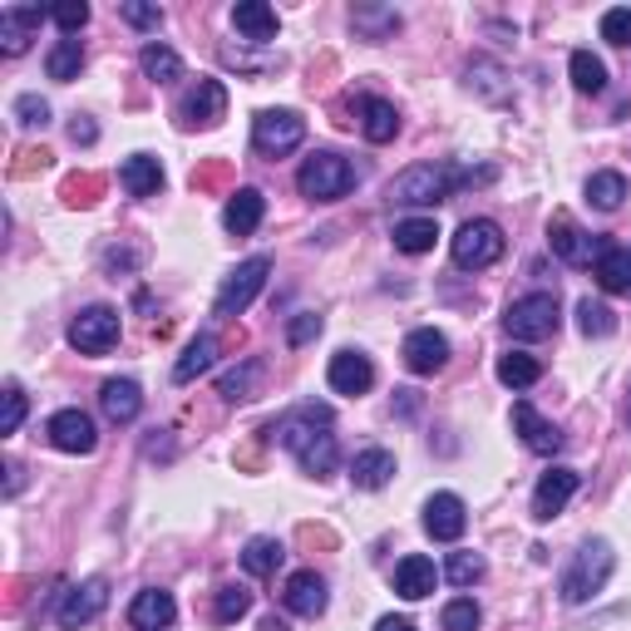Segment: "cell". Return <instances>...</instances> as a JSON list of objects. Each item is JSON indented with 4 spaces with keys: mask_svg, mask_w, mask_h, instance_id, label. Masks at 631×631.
<instances>
[{
    "mask_svg": "<svg viewBox=\"0 0 631 631\" xmlns=\"http://www.w3.org/2000/svg\"><path fill=\"white\" fill-rule=\"evenodd\" d=\"M267 434L302 459L306 474H316V479L336 474L341 454H336V434H331V410L326 405H302L296 415H286V420L272 424Z\"/></svg>",
    "mask_w": 631,
    "mask_h": 631,
    "instance_id": "1",
    "label": "cell"
},
{
    "mask_svg": "<svg viewBox=\"0 0 631 631\" xmlns=\"http://www.w3.org/2000/svg\"><path fill=\"white\" fill-rule=\"evenodd\" d=\"M489 178L493 168L474 174V168H450V164H415L390 183V203H400V208H434V203H444L464 183H489Z\"/></svg>",
    "mask_w": 631,
    "mask_h": 631,
    "instance_id": "2",
    "label": "cell"
},
{
    "mask_svg": "<svg viewBox=\"0 0 631 631\" xmlns=\"http://www.w3.org/2000/svg\"><path fill=\"white\" fill-rule=\"evenodd\" d=\"M612 568H617L612 543H602V538H592V543H582L578 553H572L568 572H562V582H558L562 602H568V607H582L592 592H602V588H607V578H612Z\"/></svg>",
    "mask_w": 631,
    "mask_h": 631,
    "instance_id": "3",
    "label": "cell"
},
{
    "mask_svg": "<svg viewBox=\"0 0 631 631\" xmlns=\"http://www.w3.org/2000/svg\"><path fill=\"white\" fill-rule=\"evenodd\" d=\"M296 188L312 203H336L355 188V168L341 154H312L302 164V174H296Z\"/></svg>",
    "mask_w": 631,
    "mask_h": 631,
    "instance_id": "4",
    "label": "cell"
},
{
    "mask_svg": "<svg viewBox=\"0 0 631 631\" xmlns=\"http://www.w3.org/2000/svg\"><path fill=\"white\" fill-rule=\"evenodd\" d=\"M503 227L489 223V217H469L464 227L454 233V267L464 272H479V267H493L503 257Z\"/></svg>",
    "mask_w": 631,
    "mask_h": 631,
    "instance_id": "5",
    "label": "cell"
},
{
    "mask_svg": "<svg viewBox=\"0 0 631 631\" xmlns=\"http://www.w3.org/2000/svg\"><path fill=\"white\" fill-rule=\"evenodd\" d=\"M503 331L513 341H548L558 331V296L553 292H528L519 302L509 306L503 316Z\"/></svg>",
    "mask_w": 631,
    "mask_h": 631,
    "instance_id": "6",
    "label": "cell"
},
{
    "mask_svg": "<svg viewBox=\"0 0 631 631\" xmlns=\"http://www.w3.org/2000/svg\"><path fill=\"white\" fill-rule=\"evenodd\" d=\"M302 139H306V119L296 109H262L252 119V144L267 158L292 154V148H302Z\"/></svg>",
    "mask_w": 631,
    "mask_h": 631,
    "instance_id": "7",
    "label": "cell"
},
{
    "mask_svg": "<svg viewBox=\"0 0 631 631\" xmlns=\"http://www.w3.org/2000/svg\"><path fill=\"white\" fill-rule=\"evenodd\" d=\"M119 341V312L114 306H89L70 321V346L79 355H105Z\"/></svg>",
    "mask_w": 631,
    "mask_h": 631,
    "instance_id": "8",
    "label": "cell"
},
{
    "mask_svg": "<svg viewBox=\"0 0 631 631\" xmlns=\"http://www.w3.org/2000/svg\"><path fill=\"white\" fill-rule=\"evenodd\" d=\"M267 272H272V262H267V257L243 262V267H237L233 277L223 282V292H217V316H243L247 306L257 302L262 286H267Z\"/></svg>",
    "mask_w": 631,
    "mask_h": 631,
    "instance_id": "9",
    "label": "cell"
},
{
    "mask_svg": "<svg viewBox=\"0 0 631 631\" xmlns=\"http://www.w3.org/2000/svg\"><path fill=\"white\" fill-rule=\"evenodd\" d=\"M223 114H227V89H223V79H198V85L183 95L178 124H183V129H213Z\"/></svg>",
    "mask_w": 631,
    "mask_h": 631,
    "instance_id": "10",
    "label": "cell"
},
{
    "mask_svg": "<svg viewBox=\"0 0 631 631\" xmlns=\"http://www.w3.org/2000/svg\"><path fill=\"white\" fill-rule=\"evenodd\" d=\"M105 607H109V582L105 578H89V582H79V588H70V592L60 597V612H55V617H60L65 631H79V627L95 622Z\"/></svg>",
    "mask_w": 631,
    "mask_h": 631,
    "instance_id": "11",
    "label": "cell"
},
{
    "mask_svg": "<svg viewBox=\"0 0 631 631\" xmlns=\"http://www.w3.org/2000/svg\"><path fill=\"white\" fill-rule=\"evenodd\" d=\"M45 434H50V444L60 454H95V444H99L95 420H89L85 410H60V415H50Z\"/></svg>",
    "mask_w": 631,
    "mask_h": 631,
    "instance_id": "12",
    "label": "cell"
},
{
    "mask_svg": "<svg viewBox=\"0 0 631 631\" xmlns=\"http://www.w3.org/2000/svg\"><path fill=\"white\" fill-rule=\"evenodd\" d=\"M469 528V509L459 493H434L430 503H424V533L434 538V543H459Z\"/></svg>",
    "mask_w": 631,
    "mask_h": 631,
    "instance_id": "13",
    "label": "cell"
},
{
    "mask_svg": "<svg viewBox=\"0 0 631 631\" xmlns=\"http://www.w3.org/2000/svg\"><path fill=\"white\" fill-rule=\"evenodd\" d=\"M548 243H553V257H562L568 267H588V262L602 252L607 243H592L588 233H582L578 223H572L568 213H558L553 223H548Z\"/></svg>",
    "mask_w": 631,
    "mask_h": 631,
    "instance_id": "14",
    "label": "cell"
},
{
    "mask_svg": "<svg viewBox=\"0 0 631 631\" xmlns=\"http://www.w3.org/2000/svg\"><path fill=\"white\" fill-rule=\"evenodd\" d=\"M578 484H582L578 469H548V474L538 479V489H533V519L538 523L558 519V513L568 509V499L578 493Z\"/></svg>",
    "mask_w": 631,
    "mask_h": 631,
    "instance_id": "15",
    "label": "cell"
},
{
    "mask_svg": "<svg viewBox=\"0 0 631 631\" xmlns=\"http://www.w3.org/2000/svg\"><path fill=\"white\" fill-rule=\"evenodd\" d=\"M326 381H331L336 395H365V390L375 385V365H371V355L365 351H336L331 355Z\"/></svg>",
    "mask_w": 631,
    "mask_h": 631,
    "instance_id": "16",
    "label": "cell"
},
{
    "mask_svg": "<svg viewBox=\"0 0 631 631\" xmlns=\"http://www.w3.org/2000/svg\"><path fill=\"white\" fill-rule=\"evenodd\" d=\"M405 365L415 375H440L444 365H450V341H444L434 326L410 331V336H405Z\"/></svg>",
    "mask_w": 631,
    "mask_h": 631,
    "instance_id": "17",
    "label": "cell"
},
{
    "mask_svg": "<svg viewBox=\"0 0 631 631\" xmlns=\"http://www.w3.org/2000/svg\"><path fill=\"white\" fill-rule=\"evenodd\" d=\"M45 10L40 6H6L0 10V50L6 55H26L30 40H36Z\"/></svg>",
    "mask_w": 631,
    "mask_h": 631,
    "instance_id": "18",
    "label": "cell"
},
{
    "mask_svg": "<svg viewBox=\"0 0 631 631\" xmlns=\"http://www.w3.org/2000/svg\"><path fill=\"white\" fill-rule=\"evenodd\" d=\"M513 430H519V440H523L533 454H558V450H562V430H558V424H548L533 405H528V400H519V405H513Z\"/></svg>",
    "mask_w": 631,
    "mask_h": 631,
    "instance_id": "19",
    "label": "cell"
},
{
    "mask_svg": "<svg viewBox=\"0 0 631 631\" xmlns=\"http://www.w3.org/2000/svg\"><path fill=\"white\" fill-rule=\"evenodd\" d=\"M262 217H267V198H262L257 188H237L233 198H227V208H223L227 233H237V237H252V233H257Z\"/></svg>",
    "mask_w": 631,
    "mask_h": 631,
    "instance_id": "20",
    "label": "cell"
},
{
    "mask_svg": "<svg viewBox=\"0 0 631 631\" xmlns=\"http://www.w3.org/2000/svg\"><path fill=\"white\" fill-rule=\"evenodd\" d=\"M282 602H286V612H296V617H321L326 612V582H321L316 572H292Z\"/></svg>",
    "mask_w": 631,
    "mask_h": 631,
    "instance_id": "21",
    "label": "cell"
},
{
    "mask_svg": "<svg viewBox=\"0 0 631 631\" xmlns=\"http://www.w3.org/2000/svg\"><path fill=\"white\" fill-rule=\"evenodd\" d=\"M174 617H178L174 597L158 592V588L139 592V597H134V607H129V622L139 631H168V627H174Z\"/></svg>",
    "mask_w": 631,
    "mask_h": 631,
    "instance_id": "22",
    "label": "cell"
},
{
    "mask_svg": "<svg viewBox=\"0 0 631 631\" xmlns=\"http://www.w3.org/2000/svg\"><path fill=\"white\" fill-rule=\"evenodd\" d=\"M434 582H440V572H434V562L424 553H410L395 568V592L405 597V602H424V597L434 592Z\"/></svg>",
    "mask_w": 631,
    "mask_h": 631,
    "instance_id": "23",
    "label": "cell"
},
{
    "mask_svg": "<svg viewBox=\"0 0 631 631\" xmlns=\"http://www.w3.org/2000/svg\"><path fill=\"white\" fill-rule=\"evenodd\" d=\"M233 26H237V36H247L252 45H267V40H277V10L262 6V0H237Z\"/></svg>",
    "mask_w": 631,
    "mask_h": 631,
    "instance_id": "24",
    "label": "cell"
},
{
    "mask_svg": "<svg viewBox=\"0 0 631 631\" xmlns=\"http://www.w3.org/2000/svg\"><path fill=\"white\" fill-rule=\"evenodd\" d=\"M390 479H395V454L390 450H361L351 459V484L355 489L375 493V489H385Z\"/></svg>",
    "mask_w": 631,
    "mask_h": 631,
    "instance_id": "25",
    "label": "cell"
},
{
    "mask_svg": "<svg viewBox=\"0 0 631 631\" xmlns=\"http://www.w3.org/2000/svg\"><path fill=\"white\" fill-rule=\"evenodd\" d=\"M99 410H105L114 424L139 420V410H144V390L134 385V381H105V390H99Z\"/></svg>",
    "mask_w": 631,
    "mask_h": 631,
    "instance_id": "26",
    "label": "cell"
},
{
    "mask_svg": "<svg viewBox=\"0 0 631 631\" xmlns=\"http://www.w3.org/2000/svg\"><path fill=\"white\" fill-rule=\"evenodd\" d=\"M119 183H124V193H129V198H154V193L164 188V168H158V158L134 154V158H124Z\"/></svg>",
    "mask_w": 631,
    "mask_h": 631,
    "instance_id": "27",
    "label": "cell"
},
{
    "mask_svg": "<svg viewBox=\"0 0 631 631\" xmlns=\"http://www.w3.org/2000/svg\"><path fill=\"white\" fill-rule=\"evenodd\" d=\"M355 114H361V134L371 144H390L400 134V114H395V105L390 99H361L355 105Z\"/></svg>",
    "mask_w": 631,
    "mask_h": 631,
    "instance_id": "28",
    "label": "cell"
},
{
    "mask_svg": "<svg viewBox=\"0 0 631 631\" xmlns=\"http://www.w3.org/2000/svg\"><path fill=\"white\" fill-rule=\"evenodd\" d=\"M597 286L602 292H631V247H617L607 243L602 252H597Z\"/></svg>",
    "mask_w": 631,
    "mask_h": 631,
    "instance_id": "29",
    "label": "cell"
},
{
    "mask_svg": "<svg viewBox=\"0 0 631 631\" xmlns=\"http://www.w3.org/2000/svg\"><path fill=\"white\" fill-rule=\"evenodd\" d=\"M395 247L405 252V257H424V252H434L440 243V223L434 217H405V223H395Z\"/></svg>",
    "mask_w": 631,
    "mask_h": 631,
    "instance_id": "30",
    "label": "cell"
},
{
    "mask_svg": "<svg viewBox=\"0 0 631 631\" xmlns=\"http://www.w3.org/2000/svg\"><path fill=\"white\" fill-rule=\"evenodd\" d=\"M217 361V336H198V341H188V351L178 355V365H174V381L178 385H188V381H198L203 371Z\"/></svg>",
    "mask_w": 631,
    "mask_h": 631,
    "instance_id": "31",
    "label": "cell"
},
{
    "mask_svg": "<svg viewBox=\"0 0 631 631\" xmlns=\"http://www.w3.org/2000/svg\"><path fill=\"white\" fill-rule=\"evenodd\" d=\"M622 198H627V178L622 174L602 168V174L588 178V203H592L597 213H617V208H622Z\"/></svg>",
    "mask_w": 631,
    "mask_h": 631,
    "instance_id": "32",
    "label": "cell"
},
{
    "mask_svg": "<svg viewBox=\"0 0 631 631\" xmlns=\"http://www.w3.org/2000/svg\"><path fill=\"white\" fill-rule=\"evenodd\" d=\"M79 70H85V45H79V40H60L50 55H45V75L60 79V85L79 79Z\"/></svg>",
    "mask_w": 631,
    "mask_h": 631,
    "instance_id": "33",
    "label": "cell"
},
{
    "mask_svg": "<svg viewBox=\"0 0 631 631\" xmlns=\"http://www.w3.org/2000/svg\"><path fill=\"white\" fill-rule=\"evenodd\" d=\"M499 381L509 390H528V385L543 381V365H538L533 355H523V351H509V355H499Z\"/></svg>",
    "mask_w": 631,
    "mask_h": 631,
    "instance_id": "34",
    "label": "cell"
},
{
    "mask_svg": "<svg viewBox=\"0 0 631 631\" xmlns=\"http://www.w3.org/2000/svg\"><path fill=\"white\" fill-rule=\"evenodd\" d=\"M286 562V548L277 543V538H252L247 553H243V568L252 572V578H272Z\"/></svg>",
    "mask_w": 631,
    "mask_h": 631,
    "instance_id": "35",
    "label": "cell"
},
{
    "mask_svg": "<svg viewBox=\"0 0 631 631\" xmlns=\"http://www.w3.org/2000/svg\"><path fill=\"white\" fill-rule=\"evenodd\" d=\"M139 65H144V75L154 79V85H174V79H183V60L168 50V45H144Z\"/></svg>",
    "mask_w": 631,
    "mask_h": 631,
    "instance_id": "36",
    "label": "cell"
},
{
    "mask_svg": "<svg viewBox=\"0 0 631 631\" xmlns=\"http://www.w3.org/2000/svg\"><path fill=\"white\" fill-rule=\"evenodd\" d=\"M568 70H572V85H578L582 95H602V89H607V65L597 60L592 50H572Z\"/></svg>",
    "mask_w": 631,
    "mask_h": 631,
    "instance_id": "37",
    "label": "cell"
},
{
    "mask_svg": "<svg viewBox=\"0 0 631 631\" xmlns=\"http://www.w3.org/2000/svg\"><path fill=\"white\" fill-rule=\"evenodd\" d=\"M351 20H355V30H361L365 40H385V36H395L400 30V16L395 10H385V6H355Z\"/></svg>",
    "mask_w": 631,
    "mask_h": 631,
    "instance_id": "38",
    "label": "cell"
},
{
    "mask_svg": "<svg viewBox=\"0 0 631 631\" xmlns=\"http://www.w3.org/2000/svg\"><path fill=\"white\" fill-rule=\"evenodd\" d=\"M257 375H262V365L247 361L243 371H227L223 381H217V395H223L227 405H237V400H252V385H257Z\"/></svg>",
    "mask_w": 631,
    "mask_h": 631,
    "instance_id": "39",
    "label": "cell"
},
{
    "mask_svg": "<svg viewBox=\"0 0 631 631\" xmlns=\"http://www.w3.org/2000/svg\"><path fill=\"white\" fill-rule=\"evenodd\" d=\"M578 326H582V336H612L617 331V316H612V306H602V302H578Z\"/></svg>",
    "mask_w": 631,
    "mask_h": 631,
    "instance_id": "40",
    "label": "cell"
},
{
    "mask_svg": "<svg viewBox=\"0 0 631 631\" xmlns=\"http://www.w3.org/2000/svg\"><path fill=\"white\" fill-rule=\"evenodd\" d=\"M440 622H444V631H479V622H484V612H479L474 597H454V602L440 612Z\"/></svg>",
    "mask_w": 631,
    "mask_h": 631,
    "instance_id": "41",
    "label": "cell"
},
{
    "mask_svg": "<svg viewBox=\"0 0 631 631\" xmlns=\"http://www.w3.org/2000/svg\"><path fill=\"white\" fill-rule=\"evenodd\" d=\"M469 85L479 89L484 99H509V85H503V70L493 60H474L469 65Z\"/></svg>",
    "mask_w": 631,
    "mask_h": 631,
    "instance_id": "42",
    "label": "cell"
},
{
    "mask_svg": "<svg viewBox=\"0 0 631 631\" xmlns=\"http://www.w3.org/2000/svg\"><path fill=\"white\" fill-rule=\"evenodd\" d=\"M444 578H450L454 588H474V582L484 578V558H479V553H450V562H444Z\"/></svg>",
    "mask_w": 631,
    "mask_h": 631,
    "instance_id": "43",
    "label": "cell"
},
{
    "mask_svg": "<svg viewBox=\"0 0 631 631\" xmlns=\"http://www.w3.org/2000/svg\"><path fill=\"white\" fill-rule=\"evenodd\" d=\"M247 607H252V592H247V588H217V597H213V617H217L223 627L237 622Z\"/></svg>",
    "mask_w": 631,
    "mask_h": 631,
    "instance_id": "44",
    "label": "cell"
},
{
    "mask_svg": "<svg viewBox=\"0 0 631 631\" xmlns=\"http://www.w3.org/2000/svg\"><path fill=\"white\" fill-rule=\"evenodd\" d=\"M223 65H233L243 75H262L277 65V55H252V50H237V45H223Z\"/></svg>",
    "mask_w": 631,
    "mask_h": 631,
    "instance_id": "45",
    "label": "cell"
},
{
    "mask_svg": "<svg viewBox=\"0 0 631 631\" xmlns=\"http://www.w3.org/2000/svg\"><path fill=\"white\" fill-rule=\"evenodd\" d=\"M602 40L612 45H631V6H617L602 16Z\"/></svg>",
    "mask_w": 631,
    "mask_h": 631,
    "instance_id": "46",
    "label": "cell"
},
{
    "mask_svg": "<svg viewBox=\"0 0 631 631\" xmlns=\"http://www.w3.org/2000/svg\"><path fill=\"white\" fill-rule=\"evenodd\" d=\"M16 119L26 124V129H45V124H50V105H45L40 95H20L16 99Z\"/></svg>",
    "mask_w": 631,
    "mask_h": 631,
    "instance_id": "47",
    "label": "cell"
},
{
    "mask_svg": "<svg viewBox=\"0 0 631 631\" xmlns=\"http://www.w3.org/2000/svg\"><path fill=\"white\" fill-rule=\"evenodd\" d=\"M119 16L129 20V26H139V30H158V26H164V10H158V6H144V0H124Z\"/></svg>",
    "mask_w": 631,
    "mask_h": 631,
    "instance_id": "48",
    "label": "cell"
},
{
    "mask_svg": "<svg viewBox=\"0 0 631 631\" xmlns=\"http://www.w3.org/2000/svg\"><path fill=\"white\" fill-rule=\"evenodd\" d=\"M20 420H26V390L6 385V415H0V434H16Z\"/></svg>",
    "mask_w": 631,
    "mask_h": 631,
    "instance_id": "49",
    "label": "cell"
},
{
    "mask_svg": "<svg viewBox=\"0 0 631 631\" xmlns=\"http://www.w3.org/2000/svg\"><path fill=\"white\" fill-rule=\"evenodd\" d=\"M50 20H55L60 30H70V36H75V30L89 20V6H85V0H60V6L50 10Z\"/></svg>",
    "mask_w": 631,
    "mask_h": 631,
    "instance_id": "50",
    "label": "cell"
},
{
    "mask_svg": "<svg viewBox=\"0 0 631 631\" xmlns=\"http://www.w3.org/2000/svg\"><path fill=\"white\" fill-rule=\"evenodd\" d=\"M316 336H321V316H312V312H302L286 326V341H292V346H306V341H316Z\"/></svg>",
    "mask_w": 631,
    "mask_h": 631,
    "instance_id": "51",
    "label": "cell"
},
{
    "mask_svg": "<svg viewBox=\"0 0 631 631\" xmlns=\"http://www.w3.org/2000/svg\"><path fill=\"white\" fill-rule=\"evenodd\" d=\"M95 193H99V178H70V183H65V198H70V203H95Z\"/></svg>",
    "mask_w": 631,
    "mask_h": 631,
    "instance_id": "52",
    "label": "cell"
},
{
    "mask_svg": "<svg viewBox=\"0 0 631 631\" xmlns=\"http://www.w3.org/2000/svg\"><path fill=\"white\" fill-rule=\"evenodd\" d=\"M45 164H50V154H45V148H40V154H36V148H26V154L16 158V168H10V174L26 178V174H36V168H45Z\"/></svg>",
    "mask_w": 631,
    "mask_h": 631,
    "instance_id": "53",
    "label": "cell"
},
{
    "mask_svg": "<svg viewBox=\"0 0 631 631\" xmlns=\"http://www.w3.org/2000/svg\"><path fill=\"white\" fill-rule=\"evenodd\" d=\"M70 139H75V144H95V139H99V129H95L89 119H75V124H70Z\"/></svg>",
    "mask_w": 631,
    "mask_h": 631,
    "instance_id": "54",
    "label": "cell"
},
{
    "mask_svg": "<svg viewBox=\"0 0 631 631\" xmlns=\"http://www.w3.org/2000/svg\"><path fill=\"white\" fill-rule=\"evenodd\" d=\"M375 631H415V622H410V617H381Z\"/></svg>",
    "mask_w": 631,
    "mask_h": 631,
    "instance_id": "55",
    "label": "cell"
},
{
    "mask_svg": "<svg viewBox=\"0 0 631 631\" xmlns=\"http://www.w3.org/2000/svg\"><path fill=\"white\" fill-rule=\"evenodd\" d=\"M262 631H286V622H282V617H267V622H262Z\"/></svg>",
    "mask_w": 631,
    "mask_h": 631,
    "instance_id": "56",
    "label": "cell"
},
{
    "mask_svg": "<svg viewBox=\"0 0 631 631\" xmlns=\"http://www.w3.org/2000/svg\"><path fill=\"white\" fill-rule=\"evenodd\" d=\"M627 424H631V400H627Z\"/></svg>",
    "mask_w": 631,
    "mask_h": 631,
    "instance_id": "57",
    "label": "cell"
}]
</instances>
